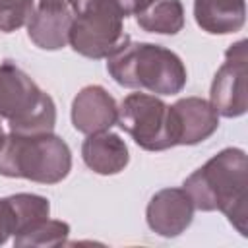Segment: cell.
<instances>
[{
  "instance_id": "cell-8",
  "label": "cell",
  "mask_w": 248,
  "mask_h": 248,
  "mask_svg": "<svg viewBox=\"0 0 248 248\" xmlns=\"http://www.w3.org/2000/svg\"><path fill=\"white\" fill-rule=\"evenodd\" d=\"M145 219L153 232L165 238L178 236L194 219V203L184 188H165L149 200Z\"/></svg>"
},
{
  "instance_id": "cell-5",
  "label": "cell",
  "mask_w": 248,
  "mask_h": 248,
  "mask_svg": "<svg viewBox=\"0 0 248 248\" xmlns=\"http://www.w3.org/2000/svg\"><path fill=\"white\" fill-rule=\"evenodd\" d=\"M124 17L118 0H91L74 12L68 43L81 56L107 58L128 37Z\"/></svg>"
},
{
  "instance_id": "cell-7",
  "label": "cell",
  "mask_w": 248,
  "mask_h": 248,
  "mask_svg": "<svg viewBox=\"0 0 248 248\" xmlns=\"http://www.w3.org/2000/svg\"><path fill=\"white\" fill-rule=\"evenodd\" d=\"M248 54L246 41H238L231 45L225 52V62L215 72L209 105L217 114L225 118L242 116L248 108Z\"/></svg>"
},
{
  "instance_id": "cell-9",
  "label": "cell",
  "mask_w": 248,
  "mask_h": 248,
  "mask_svg": "<svg viewBox=\"0 0 248 248\" xmlns=\"http://www.w3.org/2000/svg\"><path fill=\"white\" fill-rule=\"evenodd\" d=\"M170 122L176 145H196L217 130L219 114L205 99L186 97L170 107Z\"/></svg>"
},
{
  "instance_id": "cell-10",
  "label": "cell",
  "mask_w": 248,
  "mask_h": 248,
  "mask_svg": "<svg viewBox=\"0 0 248 248\" xmlns=\"http://www.w3.org/2000/svg\"><path fill=\"white\" fill-rule=\"evenodd\" d=\"M118 105L114 97L101 85L83 87L72 103V124L81 134L105 132L116 124Z\"/></svg>"
},
{
  "instance_id": "cell-16",
  "label": "cell",
  "mask_w": 248,
  "mask_h": 248,
  "mask_svg": "<svg viewBox=\"0 0 248 248\" xmlns=\"http://www.w3.org/2000/svg\"><path fill=\"white\" fill-rule=\"evenodd\" d=\"M6 200L14 213V225H16L14 234L35 225L37 221L46 219L50 213L48 200L43 196H37V194H14Z\"/></svg>"
},
{
  "instance_id": "cell-1",
  "label": "cell",
  "mask_w": 248,
  "mask_h": 248,
  "mask_svg": "<svg viewBox=\"0 0 248 248\" xmlns=\"http://www.w3.org/2000/svg\"><path fill=\"white\" fill-rule=\"evenodd\" d=\"M246 170V153L238 147H227L213 155L203 167L194 170L182 184L194 203V209L225 213L242 236L248 234Z\"/></svg>"
},
{
  "instance_id": "cell-14",
  "label": "cell",
  "mask_w": 248,
  "mask_h": 248,
  "mask_svg": "<svg viewBox=\"0 0 248 248\" xmlns=\"http://www.w3.org/2000/svg\"><path fill=\"white\" fill-rule=\"evenodd\" d=\"M138 25L147 33L176 35L184 27V8L180 0H153L136 14Z\"/></svg>"
},
{
  "instance_id": "cell-6",
  "label": "cell",
  "mask_w": 248,
  "mask_h": 248,
  "mask_svg": "<svg viewBox=\"0 0 248 248\" xmlns=\"http://www.w3.org/2000/svg\"><path fill=\"white\" fill-rule=\"evenodd\" d=\"M116 124L145 151H163L176 145L170 107L155 95L130 93L124 97L118 107Z\"/></svg>"
},
{
  "instance_id": "cell-13",
  "label": "cell",
  "mask_w": 248,
  "mask_h": 248,
  "mask_svg": "<svg viewBox=\"0 0 248 248\" xmlns=\"http://www.w3.org/2000/svg\"><path fill=\"white\" fill-rule=\"evenodd\" d=\"M194 17L211 35L236 33L246 21V0H194Z\"/></svg>"
},
{
  "instance_id": "cell-11",
  "label": "cell",
  "mask_w": 248,
  "mask_h": 248,
  "mask_svg": "<svg viewBox=\"0 0 248 248\" xmlns=\"http://www.w3.org/2000/svg\"><path fill=\"white\" fill-rule=\"evenodd\" d=\"M72 12L70 8H46L39 6L33 10L27 19V35L29 39L43 50H58L70 41L72 27Z\"/></svg>"
},
{
  "instance_id": "cell-22",
  "label": "cell",
  "mask_w": 248,
  "mask_h": 248,
  "mask_svg": "<svg viewBox=\"0 0 248 248\" xmlns=\"http://www.w3.org/2000/svg\"><path fill=\"white\" fill-rule=\"evenodd\" d=\"M2 140H4V130H2V126H0V143H2Z\"/></svg>"
},
{
  "instance_id": "cell-17",
  "label": "cell",
  "mask_w": 248,
  "mask_h": 248,
  "mask_svg": "<svg viewBox=\"0 0 248 248\" xmlns=\"http://www.w3.org/2000/svg\"><path fill=\"white\" fill-rule=\"evenodd\" d=\"M35 10V0H0V31L12 33L27 23Z\"/></svg>"
},
{
  "instance_id": "cell-2",
  "label": "cell",
  "mask_w": 248,
  "mask_h": 248,
  "mask_svg": "<svg viewBox=\"0 0 248 248\" xmlns=\"http://www.w3.org/2000/svg\"><path fill=\"white\" fill-rule=\"evenodd\" d=\"M107 70L118 85L159 95L180 93L188 78L176 52L153 43H136L130 37L107 56Z\"/></svg>"
},
{
  "instance_id": "cell-19",
  "label": "cell",
  "mask_w": 248,
  "mask_h": 248,
  "mask_svg": "<svg viewBox=\"0 0 248 248\" xmlns=\"http://www.w3.org/2000/svg\"><path fill=\"white\" fill-rule=\"evenodd\" d=\"M151 2H153V0H118V4H120V8H122L124 16H136V14H140L143 8H147Z\"/></svg>"
},
{
  "instance_id": "cell-15",
  "label": "cell",
  "mask_w": 248,
  "mask_h": 248,
  "mask_svg": "<svg viewBox=\"0 0 248 248\" xmlns=\"http://www.w3.org/2000/svg\"><path fill=\"white\" fill-rule=\"evenodd\" d=\"M70 234V225L64 221L56 219H43L37 221L35 225L19 231L14 234V244L23 248V246H60L66 242Z\"/></svg>"
},
{
  "instance_id": "cell-18",
  "label": "cell",
  "mask_w": 248,
  "mask_h": 248,
  "mask_svg": "<svg viewBox=\"0 0 248 248\" xmlns=\"http://www.w3.org/2000/svg\"><path fill=\"white\" fill-rule=\"evenodd\" d=\"M16 225H14V213L8 203V200H0V244H4L10 234H14Z\"/></svg>"
},
{
  "instance_id": "cell-20",
  "label": "cell",
  "mask_w": 248,
  "mask_h": 248,
  "mask_svg": "<svg viewBox=\"0 0 248 248\" xmlns=\"http://www.w3.org/2000/svg\"><path fill=\"white\" fill-rule=\"evenodd\" d=\"M39 6H46V8H68V0H41Z\"/></svg>"
},
{
  "instance_id": "cell-21",
  "label": "cell",
  "mask_w": 248,
  "mask_h": 248,
  "mask_svg": "<svg viewBox=\"0 0 248 248\" xmlns=\"http://www.w3.org/2000/svg\"><path fill=\"white\" fill-rule=\"evenodd\" d=\"M91 0H68V6L72 8V12H76V10H79L81 6H85V4H89Z\"/></svg>"
},
{
  "instance_id": "cell-4",
  "label": "cell",
  "mask_w": 248,
  "mask_h": 248,
  "mask_svg": "<svg viewBox=\"0 0 248 248\" xmlns=\"http://www.w3.org/2000/svg\"><path fill=\"white\" fill-rule=\"evenodd\" d=\"M0 118L21 136L46 134L56 124L52 97L10 60L0 64Z\"/></svg>"
},
{
  "instance_id": "cell-3",
  "label": "cell",
  "mask_w": 248,
  "mask_h": 248,
  "mask_svg": "<svg viewBox=\"0 0 248 248\" xmlns=\"http://www.w3.org/2000/svg\"><path fill=\"white\" fill-rule=\"evenodd\" d=\"M72 153L68 143L54 136H21L10 132L0 143V174L27 178L41 184H56L70 174Z\"/></svg>"
},
{
  "instance_id": "cell-12",
  "label": "cell",
  "mask_w": 248,
  "mask_h": 248,
  "mask_svg": "<svg viewBox=\"0 0 248 248\" xmlns=\"http://www.w3.org/2000/svg\"><path fill=\"white\" fill-rule=\"evenodd\" d=\"M83 163L97 174H118L130 161L128 147L118 134H89L81 145Z\"/></svg>"
}]
</instances>
